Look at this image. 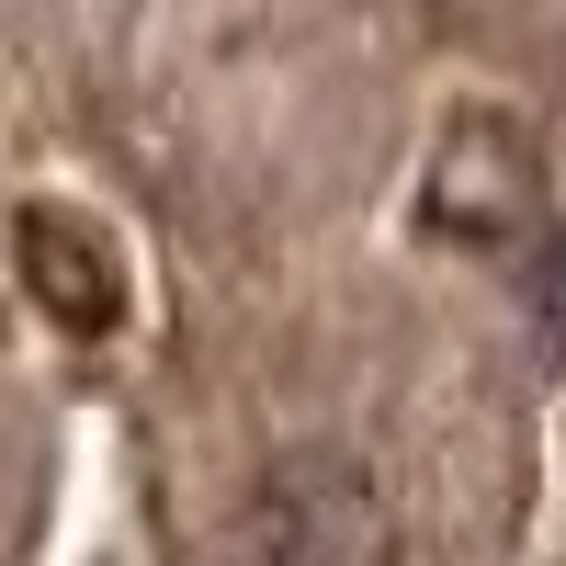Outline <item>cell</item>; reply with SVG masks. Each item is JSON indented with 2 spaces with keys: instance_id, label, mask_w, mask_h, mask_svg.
Wrapping results in <instances>:
<instances>
[{
  "instance_id": "1",
  "label": "cell",
  "mask_w": 566,
  "mask_h": 566,
  "mask_svg": "<svg viewBox=\"0 0 566 566\" xmlns=\"http://www.w3.org/2000/svg\"><path fill=\"white\" fill-rule=\"evenodd\" d=\"M419 216H431L442 239H476L488 261L522 272L533 306H544V340L566 352V239H555V205H544L533 148H522L499 114H464V125L442 136L431 181H419Z\"/></svg>"
},
{
  "instance_id": "2",
  "label": "cell",
  "mask_w": 566,
  "mask_h": 566,
  "mask_svg": "<svg viewBox=\"0 0 566 566\" xmlns=\"http://www.w3.org/2000/svg\"><path fill=\"white\" fill-rule=\"evenodd\" d=\"M12 272H23V295L57 317L69 340H103L125 317V261H114V239L80 205H23L12 216Z\"/></svg>"
},
{
  "instance_id": "3",
  "label": "cell",
  "mask_w": 566,
  "mask_h": 566,
  "mask_svg": "<svg viewBox=\"0 0 566 566\" xmlns=\"http://www.w3.org/2000/svg\"><path fill=\"white\" fill-rule=\"evenodd\" d=\"M261 566H374V533H363V499H306L283 544H261Z\"/></svg>"
}]
</instances>
